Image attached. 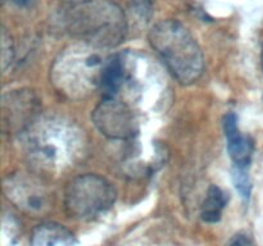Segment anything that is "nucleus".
I'll list each match as a JSON object with an SVG mask.
<instances>
[{
	"label": "nucleus",
	"mask_w": 263,
	"mask_h": 246,
	"mask_svg": "<svg viewBox=\"0 0 263 246\" xmlns=\"http://www.w3.org/2000/svg\"><path fill=\"white\" fill-rule=\"evenodd\" d=\"M31 163L58 172L76 166L87 153V138L76 123L59 115L39 117L22 133Z\"/></svg>",
	"instance_id": "obj_1"
},
{
	"label": "nucleus",
	"mask_w": 263,
	"mask_h": 246,
	"mask_svg": "<svg viewBox=\"0 0 263 246\" xmlns=\"http://www.w3.org/2000/svg\"><path fill=\"white\" fill-rule=\"evenodd\" d=\"M66 28L74 38L98 49H110L125 40L126 13L113 0H81L66 12Z\"/></svg>",
	"instance_id": "obj_2"
},
{
	"label": "nucleus",
	"mask_w": 263,
	"mask_h": 246,
	"mask_svg": "<svg viewBox=\"0 0 263 246\" xmlns=\"http://www.w3.org/2000/svg\"><path fill=\"white\" fill-rule=\"evenodd\" d=\"M152 49L181 85H192L204 72V56L199 44L177 19L157 22L148 33Z\"/></svg>",
	"instance_id": "obj_3"
},
{
	"label": "nucleus",
	"mask_w": 263,
	"mask_h": 246,
	"mask_svg": "<svg viewBox=\"0 0 263 246\" xmlns=\"http://www.w3.org/2000/svg\"><path fill=\"white\" fill-rule=\"evenodd\" d=\"M98 50L82 41L62 50L50 68V84L54 89L72 100L84 99L100 89L107 58H102Z\"/></svg>",
	"instance_id": "obj_4"
},
{
	"label": "nucleus",
	"mask_w": 263,
	"mask_h": 246,
	"mask_svg": "<svg viewBox=\"0 0 263 246\" xmlns=\"http://www.w3.org/2000/svg\"><path fill=\"white\" fill-rule=\"evenodd\" d=\"M117 199L112 182L94 173L74 177L64 189L63 204L67 215L77 220H90L108 212Z\"/></svg>",
	"instance_id": "obj_5"
},
{
	"label": "nucleus",
	"mask_w": 263,
	"mask_h": 246,
	"mask_svg": "<svg viewBox=\"0 0 263 246\" xmlns=\"http://www.w3.org/2000/svg\"><path fill=\"white\" fill-rule=\"evenodd\" d=\"M91 119L99 132L112 140H128L139 132L134 110L117 97H103L92 110Z\"/></svg>",
	"instance_id": "obj_6"
},
{
	"label": "nucleus",
	"mask_w": 263,
	"mask_h": 246,
	"mask_svg": "<svg viewBox=\"0 0 263 246\" xmlns=\"http://www.w3.org/2000/svg\"><path fill=\"white\" fill-rule=\"evenodd\" d=\"M4 192L10 202L28 214H43L51 208V192L45 183L26 173H13L4 182Z\"/></svg>",
	"instance_id": "obj_7"
},
{
	"label": "nucleus",
	"mask_w": 263,
	"mask_h": 246,
	"mask_svg": "<svg viewBox=\"0 0 263 246\" xmlns=\"http://www.w3.org/2000/svg\"><path fill=\"white\" fill-rule=\"evenodd\" d=\"M39 110V100L31 90H17L4 95L3 118L10 132L22 133L40 117Z\"/></svg>",
	"instance_id": "obj_8"
},
{
	"label": "nucleus",
	"mask_w": 263,
	"mask_h": 246,
	"mask_svg": "<svg viewBox=\"0 0 263 246\" xmlns=\"http://www.w3.org/2000/svg\"><path fill=\"white\" fill-rule=\"evenodd\" d=\"M223 132L229 156L235 168L247 169L253 158L254 141L251 136L241 133L238 126V118L234 113H229L223 118Z\"/></svg>",
	"instance_id": "obj_9"
},
{
	"label": "nucleus",
	"mask_w": 263,
	"mask_h": 246,
	"mask_svg": "<svg viewBox=\"0 0 263 246\" xmlns=\"http://www.w3.org/2000/svg\"><path fill=\"white\" fill-rule=\"evenodd\" d=\"M74 243L73 233L55 222L41 223L31 235V246H73Z\"/></svg>",
	"instance_id": "obj_10"
},
{
	"label": "nucleus",
	"mask_w": 263,
	"mask_h": 246,
	"mask_svg": "<svg viewBox=\"0 0 263 246\" xmlns=\"http://www.w3.org/2000/svg\"><path fill=\"white\" fill-rule=\"evenodd\" d=\"M228 204V196L216 184L208 189L205 199L202 204L200 217L207 223H217L222 217V212Z\"/></svg>",
	"instance_id": "obj_11"
},
{
	"label": "nucleus",
	"mask_w": 263,
	"mask_h": 246,
	"mask_svg": "<svg viewBox=\"0 0 263 246\" xmlns=\"http://www.w3.org/2000/svg\"><path fill=\"white\" fill-rule=\"evenodd\" d=\"M233 177H234V183H235V187L239 191V194H240V196L246 200L249 199L252 184H251V179H249L248 174H246V169L235 168Z\"/></svg>",
	"instance_id": "obj_12"
},
{
	"label": "nucleus",
	"mask_w": 263,
	"mask_h": 246,
	"mask_svg": "<svg viewBox=\"0 0 263 246\" xmlns=\"http://www.w3.org/2000/svg\"><path fill=\"white\" fill-rule=\"evenodd\" d=\"M128 10L131 14H135L141 20H148L152 14L151 0H128Z\"/></svg>",
	"instance_id": "obj_13"
},
{
	"label": "nucleus",
	"mask_w": 263,
	"mask_h": 246,
	"mask_svg": "<svg viewBox=\"0 0 263 246\" xmlns=\"http://www.w3.org/2000/svg\"><path fill=\"white\" fill-rule=\"evenodd\" d=\"M226 246H257V245L251 236L246 235V233H238V235L234 236V237L226 243Z\"/></svg>",
	"instance_id": "obj_14"
},
{
	"label": "nucleus",
	"mask_w": 263,
	"mask_h": 246,
	"mask_svg": "<svg viewBox=\"0 0 263 246\" xmlns=\"http://www.w3.org/2000/svg\"><path fill=\"white\" fill-rule=\"evenodd\" d=\"M31 2H32V0H14V3H17L18 5H22V7H25V5H28Z\"/></svg>",
	"instance_id": "obj_15"
},
{
	"label": "nucleus",
	"mask_w": 263,
	"mask_h": 246,
	"mask_svg": "<svg viewBox=\"0 0 263 246\" xmlns=\"http://www.w3.org/2000/svg\"><path fill=\"white\" fill-rule=\"evenodd\" d=\"M261 63H262V71H263V44H262V50H261Z\"/></svg>",
	"instance_id": "obj_16"
}]
</instances>
